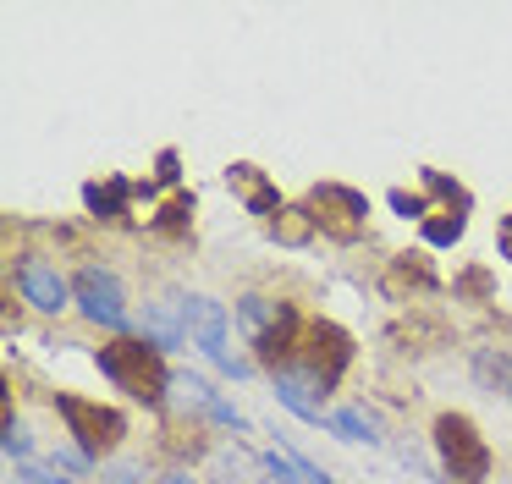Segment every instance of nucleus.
<instances>
[{
  "label": "nucleus",
  "instance_id": "14",
  "mask_svg": "<svg viewBox=\"0 0 512 484\" xmlns=\"http://www.w3.org/2000/svg\"><path fill=\"white\" fill-rule=\"evenodd\" d=\"M265 473L276 484H331L314 462H303V457H292V451H265Z\"/></svg>",
  "mask_w": 512,
  "mask_h": 484
},
{
  "label": "nucleus",
  "instance_id": "11",
  "mask_svg": "<svg viewBox=\"0 0 512 484\" xmlns=\"http://www.w3.org/2000/svg\"><path fill=\"white\" fill-rule=\"evenodd\" d=\"M144 330L160 341V347H182L188 341V314H182V297H166L144 314Z\"/></svg>",
  "mask_w": 512,
  "mask_h": 484
},
{
  "label": "nucleus",
  "instance_id": "24",
  "mask_svg": "<svg viewBox=\"0 0 512 484\" xmlns=\"http://www.w3.org/2000/svg\"><path fill=\"white\" fill-rule=\"evenodd\" d=\"M100 479L105 484H144V462H111Z\"/></svg>",
  "mask_w": 512,
  "mask_h": 484
},
{
  "label": "nucleus",
  "instance_id": "7",
  "mask_svg": "<svg viewBox=\"0 0 512 484\" xmlns=\"http://www.w3.org/2000/svg\"><path fill=\"white\" fill-rule=\"evenodd\" d=\"M331 374H320L314 363H298V369H276V402L292 407L303 424H320V396L331 391Z\"/></svg>",
  "mask_w": 512,
  "mask_h": 484
},
{
  "label": "nucleus",
  "instance_id": "16",
  "mask_svg": "<svg viewBox=\"0 0 512 484\" xmlns=\"http://www.w3.org/2000/svg\"><path fill=\"white\" fill-rule=\"evenodd\" d=\"M331 429H336L342 440H364V446H375V440H380L375 418H369L364 407H342V413H331Z\"/></svg>",
  "mask_w": 512,
  "mask_h": 484
},
{
  "label": "nucleus",
  "instance_id": "29",
  "mask_svg": "<svg viewBox=\"0 0 512 484\" xmlns=\"http://www.w3.org/2000/svg\"><path fill=\"white\" fill-rule=\"evenodd\" d=\"M501 253H507V259H512V215L501 220Z\"/></svg>",
  "mask_w": 512,
  "mask_h": 484
},
{
  "label": "nucleus",
  "instance_id": "12",
  "mask_svg": "<svg viewBox=\"0 0 512 484\" xmlns=\"http://www.w3.org/2000/svg\"><path fill=\"white\" fill-rule=\"evenodd\" d=\"M127 193H133V182H127V176H111V182L83 187V204H89L94 220H122L127 215Z\"/></svg>",
  "mask_w": 512,
  "mask_h": 484
},
{
  "label": "nucleus",
  "instance_id": "6",
  "mask_svg": "<svg viewBox=\"0 0 512 484\" xmlns=\"http://www.w3.org/2000/svg\"><path fill=\"white\" fill-rule=\"evenodd\" d=\"M364 215H369V198L358 193V187H342V182L314 187V220H320L336 242H353L358 231H364Z\"/></svg>",
  "mask_w": 512,
  "mask_h": 484
},
{
  "label": "nucleus",
  "instance_id": "8",
  "mask_svg": "<svg viewBox=\"0 0 512 484\" xmlns=\"http://www.w3.org/2000/svg\"><path fill=\"white\" fill-rule=\"evenodd\" d=\"M17 292H23V303L39 308V314H61V308L72 303V281L56 270V264H45V259L17 264Z\"/></svg>",
  "mask_w": 512,
  "mask_h": 484
},
{
  "label": "nucleus",
  "instance_id": "21",
  "mask_svg": "<svg viewBox=\"0 0 512 484\" xmlns=\"http://www.w3.org/2000/svg\"><path fill=\"white\" fill-rule=\"evenodd\" d=\"M0 451H6V457H28V451H34V440H28L23 424H12V418H6V424H0Z\"/></svg>",
  "mask_w": 512,
  "mask_h": 484
},
{
  "label": "nucleus",
  "instance_id": "22",
  "mask_svg": "<svg viewBox=\"0 0 512 484\" xmlns=\"http://www.w3.org/2000/svg\"><path fill=\"white\" fill-rule=\"evenodd\" d=\"M386 204L397 209V215H413V220H424V215H430V204H424L419 193H402V187H391V193H386Z\"/></svg>",
  "mask_w": 512,
  "mask_h": 484
},
{
  "label": "nucleus",
  "instance_id": "25",
  "mask_svg": "<svg viewBox=\"0 0 512 484\" xmlns=\"http://www.w3.org/2000/svg\"><path fill=\"white\" fill-rule=\"evenodd\" d=\"M204 418H210V424H221V429H243V413H237V407L226 402V396H215V407H210Z\"/></svg>",
  "mask_w": 512,
  "mask_h": 484
},
{
  "label": "nucleus",
  "instance_id": "18",
  "mask_svg": "<svg viewBox=\"0 0 512 484\" xmlns=\"http://www.w3.org/2000/svg\"><path fill=\"white\" fill-rule=\"evenodd\" d=\"M474 374H479L485 385H512V363H507V352L479 347V352H474Z\"/></svg>",
  "mask_w": 512,
  "mask_h": 484
},
{
  "label": "nucleus",
  "instance_id": "26",
  "mask_svg": "<svg viewBox=\"0 0 512 484\" xmlns=\"http://www.w3.org/2000/svg\"><path fill=\"white\" fill-rule=\"evenodd\" d=\"M155 176H160V182H177V176H182V154H177V149H160Z\"/></svg>",
  "mask_w": 512,
  "mask_h": 484
},
{
  "label": "nucleus",
  "instance_id": "13",
  "mask_svg": "<svg viewBox=\"0 0 512 484\" xmlns=\"http://www.w3.org/2000/svg\"><path fill=\"white\" fill-rule=\"evenodd\" d=\"M281 314H287V303H270V297H243V303H237V319H243V330H248L254 347L281 325Z\"/></svg>",
  "mask_w": 512,
  "mask_h": 484
},
{
  "label": "nucleus",
  "instance_id": "3",
  "mask_svg": "<svg viewBox=\"0 0 512 484\" xmlns=\"http://www.w3.org/2000/svg\"><path fill=\"white\" fill-rule=\"evenodd\" d=\"M72 303L105 330H127V292H122V275L105 270V264H83L72 275Z\"/></svg>",
  "mask_w": 512,
  "mask_h": 484
},
{
  "label": "nucleus",
  "instance_id": "4",
  "mask_svg": "<svg viewBox=\"0 0 512 484\" xmlns=\"http://www.w3.org/2000/svg\"><path fill=\"white\" fill-rule=\"evenodd\" d=\"M182 314H188V336L199 341V352H204V358H210L221 374L243 380V374H248V363L226 352V308L215 303V297H199V292H193V297H182Z\"/></svg>",
  "mask_w": 512,
  "mask_h": 484
},
{
  "label": "nucleus",
  "instance_id": "23",
  "mask_svg": "<svg viewBox=\"0 0 512 484\" xmlns=\"http://www.w3.org/2000/svg\"><path fill=\"white\" fill-rule=\"evenodd\" d=\"M188 220H193V198H177V204H166V209H160V220H155V226H160V231H182Z\"/></svg>",
  "mask_w": 512,
  "mask_h": 484
},
{
  "label": "nucleus",
  "instance_id": "15",
  "mask_svg": "<svg viewBox=\"0 0 512 484\" xmlns=\"http://www.w3.org/2000/svg\"><path fill=\"white\" fill-rule=\"evenodd\" d=\"M270 231H276V242L281 248H303V242L320 231V220H314V209H298V204H287L276 220H270Z\"/></svg>",
  "mask_w": 512,
  "mask_h": 484
},
{
  "label": "nucleus",
  "instance_id": "1",
  "mask_svg": "<svg viewBox=\"0 0 512 484\" xmlns=\"http://www.w3.org/2000/svg\"><path fill=\"white\" fill-rule=\"evenodd\" d=\"M94 363H100V374L116 385V391L138 396L144 407H160L166 391H171V374H166V363H160L155 341H116V347L94 352Z\"/></svg>",
  "mask_w": 512,
  "mask_h": 484
},
{
  "label": "nucleus",
  "instance_id": "17",
  "mask_svg": "<svg viewBox=\"0 0 512 484\" xmlns=\"http://www.w3.org/2000/svg\"><path fill=\"white\" fill-rule=\"evenodd\" d=\"M171 391H177L182 407H199V413H210V407H215V391L199 380V374H171Z\"/></svg>",
  "mask_w": 512,
  "mask_h": 484
},
{
  "label": "nucleus",
  "instance_id": "27",
  "mask_svg": "<svg viewBox=\"0 0 512 484\" xmlns=\"http://www.w3.org/2000/svg\"><path fill=\"white\" fill-rule=\"evenodd\" d=\"M23 479L28 484H78V479H67L61 468H23Z\"/></svg>",
  "mask_w": 512,
  "mask_h": 484
},
{
  "label": "nucleus",
  "instance_id": "5",
  "mask_svg": "<svg viewBox=\"0 0 512 484\" xmlns=\"http://www.w3.org/2000/svg\"><path fill=\"white\" fill-rule=\"evenodd\" d=\"M56 413L67 418L72 440H78V451H89V457H100L105 446H116L122 440V413L116 407H100V402H83V396H56Z\"/></svg>",
  "mask_w": 512,
  "mask_h": 484
},
{
  "label": "nucleus",
  "instance_id": "2",
  "mask_svg": "<svg viewBox=\"0 0 512 484\" xmlns=\"http://www.w3.org/2000/svg\"><path fill=\"white\" fill-rule=\"evenodd\" d=\"M435 451H441L446 473H452L457 484H485L490 446H485V435H479L463 413H441V418H435Z\"/></svg>",
  "mask_w": 512,
  "mask_h": 484
},
{
  "label": "nucleus",
  "instance_id": "9",
  "mask_svg": "<svg viewBox=\"0 0 512 484\" xmlns=\"http://www.w3.org/2000/svg\"><path fill=\"white\" fill-rule=\"evenodd\" d=\"M309 347H314L309 363H314L320 374H331V380L347 369V363H353V336H347V330H336V325H325V319L309 330Z\"/></svg>",
  "mask_w": 512,
  "mask_h": 484
},
{
  "label": "nucleus",
  "instance_id": "30",
  "mask_svg": "<svg viewBox=\"0 0 512 484\" xmlns=\"http://www.w3.org/2000/svg\"><path fill=\"white\" fill-rule=\"evenodd\" d=\"M160 484H199V479H193V473H166Z\"/></svg>",
  "mask_w": 512,
  "mask_h": 484
},
{
  "label": "nucleus",
  "instance_id": "10",
  "mask_svg": "<svg viewBox=\"0 0 512 484\" xmlns=\"http://www.w3.org/2000/svg\"><path fill=\"white\" fill-rule=\"evenodd\" d=\"M226 182L243 193V209H248V215H270V220H276L281 209H287V204L276 198V187L259 176V165H232V171H226Z\"/></svg>",
  "mask_w": 512,
  "mask_h": 484
},
{
  "label": "nucleus",
  "instance_id": "19",
  "mask_svg": "<svg viewBox=\"0 0 512 484\" xmlns=\"http://www.w3.org/2000/svg\"><path fill=\"white\" fill-rule=\"evenodd\" d=\"M463 226H468L463 215H430L424 220V242H430V248H452V242L463 237Z\"/></svg>",
  "mask_w": 512,
  "mask_h": 484
},
{
  "label": "nucleus",
  "instance_id": "28",
  "mask_svg": "<svg viewBox=\"0 0 512 484\" xmlns=\"http://www.w3.org/2000/svg\"><path fill=\"white\" fill-rule=\"evenodd\" d=\"M457 286H463V292H485V275H479V270H468Z\"/></svg>",
  "mask_w": 512,
  "mask_h": 484
},
{
  "label": "nucleus",
  "instance_id": "20",
  "mask_svg": "<svg viewBox=\"0 0 512 484\" xmlns=\"http://www.w3.org/2000/svg\"><path fill=\"white\" fill-rule=\"evenodd\" d=\"M424 187H430L435 198H446V204H457V215H468V193H463V187H457L446 171H424Z\"/></svg>",
  "mask_w": 512,
  "mask_h": 484
}]
</instances>
